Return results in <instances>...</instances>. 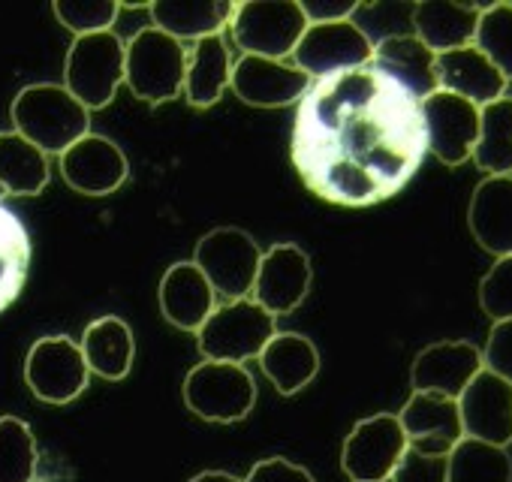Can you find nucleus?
Listing matches in <instances>:
<instances>
[{
  "mask_svg": "<svg viewBox=\"0 0 512 482\" xmlns=\"http://www.w3.org/2000/svg\"><path fill=\"white\" fill-rule=\"evenodd\" d=\"M428 151L419 100L377 67L311 82L296 106L290 157L323 202L371 208L392 199Z\"/></svg>",
  "mask_w": 512,
  "mask_h": 482,
  "instance_id": "obj_1",
  "label": "nucleus"
},
{
  "mask_svg": "<svg viewBox=\"0 0 512 482\" xmlns=\"http://www.w3.org/2000/svg\"><path fill=\"white\" fill-rule=\"evenodd\" d=\"M10 118L19 136L43 154H64L91 133V112L64 88L52 82L28 85L16 94Z\"/></svg>",
  "mask_w": 512,
  "mask_h": 482,
  "instance_id": "obj_2",
  "label": "nucleus"
},
{
  "mask_svg": "<svg viewBox=\"0 0 512 482\" xmlns=\"http://www.w3.org/2000/svg\"><path fill=\"white\" fill-rule=\"evenodd\" d=\"M275 335V317L263 305H256L253 299H238L214 308V314L196 332V347L208 362L244 365L247 359H260Z\"/></svg>",
  "mask_w": 512,
  "mask_h": 482,
  "instance_id": "obj_3",
  "label": "nucleus"
},
{
  "mask_svg": "<svg viewBox=\"0 0 512 482\" xmlns=\"http://www.w3.org/2000/svg\"><path fill=\"white\" fill-rule=\"evenodd\" d=\"M127 43L115 31L76 37L64 61V88L88 109H106L124 85Z\"/></svg>",
  "mask_w": 512,
  "mask_h": 482,
  "instance_id": "obj_4",
  "label": "nucleus"
},
{
  "mask_svg": "<svg viewBox=\"0 0 512 482\" xmlns=\"http://www.w3.org/2000/svg\"><path fill=\"white\" fill-rule=\"evenodd\" d=\"M184 73H187V52L169 34L142 28L127 43V64H124V85L133 91L136 100L148 106L169 103L184 94Z\"/></svg>",
  "mask_w": 512,
  "mask_h": 482,
  "instance_id": "obj_5",
  "label": "nucleus"
},
{
  "mask_svg": "<svg viewBox=\"0 0 512 482\" xmlns=\"http://www.w3.org/2000/svg\"><path fill=\"white\" fill-rule=\"evenodd\" d=\"M229 28L235 46L244 55L287 61L293 58L302 34L308 31V19L296 0H281V4H272V0H244V4H235Z\"/></svg>",
  "mask_w": 512,
  "mask_h": 482,
  "instance_id": "obj_6",
  "label": "nucleus"
},
{
  "mask_svg": "<svg viewBox=\"0 0 512 482\" xmlns=\"http://www.w3.org/2000/svg\"><path fill=\"white\" fill-rule=\"evenodd\" d=\"M193 263L208 278L217 296H223L226 302H238L253 293L263 251L250 232L238 226H217L196 241Z\"/></svg>",
  "mask_w": 512,
  "mask_h": 482,
  "instance_id": "obj_7",
  "label": "nucleus"
},
{
  "mask_svg": "<svg viewBox=\"0 0 512 482\" xmlns=\"http://www.w3.org/2000/svg\"><path fill=\"white\" fill-rule=\"evenodd\" d=\"M184 404L193 416L217 425H232L256 407V383L244 365L199 362L187 371L181 386Z\"/></svg>",
  "mask_w": 512,
  "mask_h": 482,
  "instance_id": "obj_8",
  "label": "nucleus"
},
{
  "mask_svg": "<svg viewBox=\"0 0 512 482\" xmlns=\"http://www.w3.org/2000/svg\"><path fill=\"white\" fill-rule=\"evenodd\" d=\"M410 440L398 413H374L353 425L341 446V470L350 482H389Z\"/></svg>",
  "mask_w": 512,
  "mask_h": 482,
  "instance_id": "obj_9",
  "label": "nucleus"
},
{
  "mask_svg": "<svg viewBox=\"0 0 512 482\" xmlns=\"http://www.w3.org/2000/svg\"><path fill=\"white\" fill-rule=\"evenodd\" d=\"M91 371L82 347L67 335H46L34 341L25 359V383L43 404L64 407L88 389Z\"/></svg>",
  "mask_w": 512,
  "mask_h": 482,
  "instance_id": "obj_10",
  "label": "nucleus"
},
{
  "mask_svg": "<svg viewBox=\"0 0 512 482\" xmlns=\"http://www.w3.org/2000/svg\"><path fill=\"white\" fill-rule=\"evenodd\" d=\"M374 61V40L356 22H335V25H308L302 34L293 64L311 79H329L347 70L371 67Z\"/></svg>",
  "mask_w": 512,
  "mask_h": 482,
  "instance_id": "obj_11",
  "label": "nucleus"
},
{
  "mask_svg": "<svg viewBox=\"0 0 512 482\" xmlns=\"http://www.w3.org/2000/svg\"><path fill=\"white\" fill-rule=\"evenodd\" d=\"M419 112L425 124L428 151L443 166H461L473 160V148L479 142V121H482L479 106L449 91H434L419 103Z\"/></svg>",
  "mask_w": 512,
  "mask_h": 482,
  "instance_id": "obj_12",
  "label": "nucleus"
},
{
  "mask_svg": "<svg viewBox=\"0 0 512 482\" xmlns=\"http://www.w3.org/2000/svg\"><path fill=\"white\" fill-rule=\"evenodd\" d=\"M311 281L314 272L308 254L293 241H278L263 254L253 284V302L263 305L272 317H287L308 299Z\"/></svg>",
  "mask_w": 512,
  "mask_h": 482,
  "instance_id": "obj_13",
  "label": "nucleus"
},
{
  "mask_svg": "<svg viewBox=\"0 0 512 482\" xmlns=\"http://www.w3.org/2000/svg\"><path fill=\"white\" fill-rule=\"evenodd\" d=\"M229 88L247 106H256V109H284V106H293V103L299 106V100L311 88V79L296 64L272 61V58H256V55H241L232 64Z\"/></svg>",
  "mask_w": 512,
  "mask_h": 482,
  "instance_id": "obj_14",
  "label": "nucleus"
},
{
  "mask_svg": "<svg viewBox=\"0 0 512 482\" xmlns=\"http://www.w3.org/2000/svg\"><path fill=\"white\" fill-rule=\"evenodd\" d=\"M61 175L70 190L82 196H109L130 178V163L118 142L100 133H88L61 154Z\"/></svg>",
  "mask_w": 512,
  "mask_h": 482,
  "instance_id": "obj_15",
  "label": "nucleus"
},
{
  "mask_svg": "<svg viewBox=\"0 0 512 482\" xmlns=\"http://www.w3.org/2000/svg\"><path fill=\"white\" fill-rule=\"evenodd\" d=\"M485 368L482 350L470 341H437L416 353L410 365L413 392H431L458 401L473 377Z\"/></svg>",
  "mask_w": 512,
  "mask_h": 482,
  "instance_id": "obj_16",
  "label": "nucleus"
},
{
  "mask_svg": "<svg viewBox=\"0 0 512 482\" xmlns=\"http://www.w3.org/2000/svg\"><path fill=\"white\" fill-rule=\"evenodd\" d=\"M464 437L509 446L512 443V383L482 368L458 398Z\"/></svg>",
  "mask_w": 512,
  "mask_h": 482,
  "instance_id": "obj_17",
  "label": "nucleus"
},
{
  "mask_svg": "<svg viewBox=\"0 0 512 482\" xmlns=\"http://www.w3.org/2000/svg\"><path fill=\"white\" fill-rule=\"evenodd\" d=\"M160 314L169 326L196 335L217 308V293L193 260L172 263L157 287Z\"/></svg>",
  "mask_w": 512,
  "mask_h": 482,
  "instance_id": "obj_18",
  "label": "nucleus"
},
{
  "mask_svg": "<svg viewBox=\"0 0 512 482\" xmlns=\"http://www.w3.org/2000/svg\"><path fill=\"white\" fill-rule=\"evenodd\" d=\"M398 419L407 431L410 446L428 455H449L464 440L458 401L443 395L413 392L401 407Z\"/></svg>",
  "mask_w": 512,
  "mask_h": 482,
  "instance_id": "obj_19",
  "label": "nucleus"
},
{
  "mask_svg": "<svg viewBox=\"0 0 512 482\" xmlns=\"http://www.w3.org/2000/svg\"><path fill=\"white\" fill-rule=\"evenodd\" d=\"M476 245L494 260L512 257V175H485L467 205Z\"/></svg>",
  "mask_w": 512,
  "mask_h": 482,
  "instance_id": "obj_20",
  "label": "nucleus"
},
{
  "mask_svg": "<svg viewBox=\"0 0 512 482\" xmlns=\"http://www.w3.org/2000/svg\"><path fill=\"white\" fill-rule=\"evenodd\" d=\"M380 73H386L392 82H398L413 100H425L437 85V55L416 37V34H389L380 43H374V61Z\"/></svg>",
  "mask_w": 512,
  "mask_h": 482,
  "instance_id": "obj_21",
  "label": "nucleus"
},
{
  "mask_svg": "<svg viewBox=\"0 0 512 482\" xmlns=\"http://www.w3.org/2000/svg\"><path fill=\"white\" fill-rule=\"evenodd\" d=\"M437 85H440V91L464 97L482 109V106L506 97L509 82L476 46H464V49L437 55Z\"/></svg>",
  "mask_w": 512,
  "mask_h": 482,
  "instance_id": "obj_22",
  "label": "nucleus"
},
{
  "mask_svg": "<svg viewBox=\"0 0 512 482\" xmlns=\"http://www.w3.org/2000/svg\"><path fill=\"white\" fill-rule=\"evenodd\" d=\"M482 4H446V0H425L413 7V34L434 52H455L476 43V28Z\"/></svg>",
  "mask_w": 512,
  "mask_h": 482,
  "instance_id": "obj_23",
  "label": "nucleus"
},
{
  "mask_svg": "<svg viewBox=\"0 0 512 482\" xmlns=\"http://www.w3.org/2000/svg\"><path fill=\"white\" fill-rule=\"evenodd\" d=\"M82 356L88 362V371L97 374L100 380L118 383L130 374L133 359H136V338L133 329L121 317H100L88 323L82 332Z\"/></svg>",
  "mask_w": 512,
  "mask_h": 482,
  "instance_id": "obj_24",
  "label": "nucleus"
},
{
  "mask_svg": "<svg viewBox=\"0 0 512 482\" xmlns=\"http://www.w3.org/2000/svg\"><path fill=\"white\" fill-rule=\"evenodd\" d=\"M260 365L281 395H296L320 374V350L308 335L278 332L263 350Z\"/></svg>",
  "mask_w": 512,
  "mask_h": 482,
  "instance_id": "obj_25",
  "label": "nucleus"
},
{
  "mask_svg": "<svg viewBox=\"0 0 512 482\" xmlns=\"http://www.w3.org/2000/svg\"><path fill=\"white\" fill-rule=\"evenodd\" d=\"M151 22L157 31L169 34L184 46V40H205L220 37V31L229 25L235 4H214V0H160L148 7Z\"/></svg>",
  "mask_w": 512,
  "mask_h": 482,
  "instance_id": "obj_26",
  "label": "nucleus"
},
{
  "mask_svg": "<svg viewBox=\"0 0 512 482\" xmlns=\"http://www.w3.org/2000/svg\"><path fill=\"white\" fill-rule=\"evenodd\" d=\"M232 82V58L223 37H205L187 52L184 100L193 109H211L220 103Z\"/></svg>",
  "mask_w": 512,
  "mask_h": 482,
  "instance_id": "obj_27",
  "label": "nucleus"
},
{
  "mask_svg": "<svg viewBox=\"0 0 512 482\" xmlns=\"http://www.w3.org/2000/svg\"><path fill=\"white\" fill-rule=\"evenodd\" d=\"M49 154L16 130L0 133V187L10 196H37L49 187Z\"/></svg>",
  "mask_w": 512,
  "mask_h": 482,
  "instance_id": "obj_28",
  "label": "nucleus"
},
{
  "mask_svg": "<svg viewBox=\"0 0 512 482\" xmlns=\"http://www.w3.org/2000/svg\"><path fill=\"white\" fill-rule=\"evenodd\" d=\"M31 269V238L16 211L0 202V314H4L28 281Z\"/></svg>",
  "mask_w": 512,
  "mask_h": 482,
  "instance_id": "obj_29",
  "label": "nucleus"
},
{
  "mask_svg": "<svg viewBox=\"0 0 512 482\" xmlns=\"http://www.w3.org/2000/svg\"><path fill=\"white\" fill-rule=\"evenodd\" d=\"M473 163L485 175H512V97L482 106Z\"/></svg>",
  "mask_w": 512,
  "mask_h": 482,
  "instance_id": "obj_30",
  "label": "nucleus"
},
{
  "mask_svg": "<svg viewBox=\"0 0 512 482\" xmlns=\"http://www.w3.org/2000/svg\"><path fill=\"white\" fill-rule=\"evenodd\" d=\"M449 482H512V458L503 446L464 437L449 452Z\"/></svg>",
  "mask_w": 512,
  "mask_h": 482,
  "instance_id": "obj_31",
  "label": "nucleus"
},
{
  "mask_svg": "<svg viewBox=\"0 0 512 482\" xmlns=\"http://www.w3.org/2000/svg\"><path fill=\"white\" fill-rule=\"evenodd\" d=\"M37 437L19 416H0V482H34L37 479Z\"/></svg>",
  "mask_w": 512,
  "mask_h": 482,
  "instance_id": "obj_32",
  "label": "nucleus"
},
{
  "mask_svg": "<svg viewBox=\"0 0 512 482\" xmlns=\"http://www.w3.org/2000/svg\"><path fill=\"white\" fill-rule=\"evenodd\" d=\"M500 73L512 82V4H488L479 16L473 43Z\"/></svg>",
  "mask_w": 512,
  "mask_h": 482,
  "instance_id": "obj_33",
  "label": "nucleus"
},
{
  "mask_svg": "<svg viewBox=\"0 0 512 482\" xmlns=\"http://www.w3.org/2000/svg\"><path fill=\"white\" fill-rule=\"evenodd\" d=\"M52 13L76 37H91V34L112 31L121 4L118 0H55Z\"/></svg>",
  "mask_w": 512,
  "mask_h": 482,
  "instance_id": "obj_34",
  "label": "nucleus"
},
{
  "mask_svg": "<svg viewBox=\"0 0 512 482\" xmlns=\"http://www.w3.org/2000/svg\"><path fill=\"white\" fill-rule=\"evenodd\" d=\"M479 308L494 320H512V257L494 260L479 281Z\"/></svg>",
  "mask_w": 512,
  "mask_h": 482,
  "instance_id": "obj_35",
  "label": "nucleus"
},
{
  "mask_svg": "<svg viewBox=\"0 0 512 482\" xmlns=\"http://www.w3.org/2000/svg\"><path fill=\"white\" fill-rule=\"evenodd\" d=\"M389 482H449V455H428L407 446Z\"/></svg>",
  "mask_w": 512,
  "mask_h": 482,
  "instance_id": "obj_36",
  "label": "nucleus"
},
{
  "mask_svg": "<svg viewBox=\"0 0 512 482\" xmlns=\"http://www.w3.org/2000/svg\"><path fill=\"white\" fill-rule=\"evenodd\" d=\"M482 359H485V368L491 374L512 383V320H500L491 326Z\"/></svg>",
  "mask_w": 512,
  "mask_h": 482,
  "instance_id": "obj_37",
  "label": "nucleus"
},
{
  "mask_svg": "<svg viewBox=\"0 0 512 482\" xmlns=\"http://www.w3.org/2000/svg\"><path fill=\"white\" fill-rule=\"evenodd\" d=\"M244 482H317V479H314V473L305 470L302 464L275 455V458L256 461V464L247 470Z\"/></svg>",
  "mask_w": 512,
  "mask_h": 482,
  "instance_id": "obj_38",
  "label": "nucleus"
},
{
  "mask_svg": "<svg viewBox=\"0 0 512 482\" xmlns=\"http://www.w3.org/2000/svg\"><path fill=\"white\" fill-rule=\"evenodd\" d=\"M302 13L308 25H335V22H353L359 4L356 0H302Z\"/></svg>",
  "mask_w": 512,
  "mask_h": 482,
  "instance_id": "obj_39",
  "label": "nucleus"
},
{
  "mask_svg": "<svg viewBox=\"0 0 512 482\" xmlns=\"http://www.w3.org/2000/svg\"><path fill=\"white\" fill-rule=\"evenodd\" d=\"M190 482H244V479H238V476H232L226 470H202Z\"/></svg>",
  "mask_w": 512,
  "mask_h": 482,
  "instance_id": "obj_40",
  "label": "nucleus"
},
{
  "mask_svg": "<svg viewBox=\"0 0 512 482\" xmlns=\"http://www.w3.org/2000/svg\"><path fill=\"white\" fill-rule=\"evenodd\" d=\"M4 196H7V193H4V187H0V199H4Z\"/></svg>",
  "mask_w": 512,
  "mask_h": 482,
  "instance_id": "obj_41",
  "label": "nucleus"
},
{
  "mask_svg": "<svg viewBox=\"0 0 512 482\" xmlns=\"http://www.w3.org/2000/svg\"><path fill=\"white\" fill-rule=\"evenodd\" d=\"M509 4H512V0H509Z\"/></svg>",
  "mask_w": 512,
  "mask_h": 482,
  "instance_id": "obj_42",
  "label": "nucleus"
}]
</instances>
